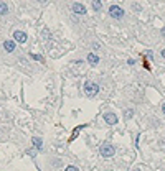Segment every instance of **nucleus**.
<instances>
[{"label": "nucleus", "instance_id": "obj_1", "mask_svg": "<svg viewBox=\"0 0 165 171\" xmlns=\"http://www.w3.org/2000/svg\"><path fill=\"white\" fill-rule=\"evenodd\" d=\"M82 87H84V94H86L88 97H94L99 92V84H96V82H93V81H86Z\"/></svg>", "mask_w": 165, "mask_h": 171}, {"label": "nucleus", "instance_id": "obj_2", "mask_svg": "<svg viewBox=\"0 0 165 171\" xmlns=\"http://www.w3.org/2000/svg\"><path fill=\"white\" fill-rule=\"evenodd\" d=\"M99 153L102 155L104 158H111V156H114V153H116V148L111 145V143H104V145H101V148H99Z\"/></svg>", "mask_w": 165, "mask_h": 171}, {"label": "nucleus", "instance_id": "obj_3", "mask_svg": "<svg viewBox=\"0 0 165 171\" xmlns=\"http://www.w3.org/2000/svg\"><path fill=\"white\" fill-rule=\"evenodd\" d=\"M109 15H111L112 18L121 20V18L124 17V8H121L119 5H111V7H109Z\"/></svg>", "mask_w": 165, "mask_h": 171}, {"label": "nucleus", "instance_id": "obj_4", "mask_svg": "<svg viewBox=\"0 0 165 171\" xmlns=\"http://www.w3.org/2000/svg\"><path fill=\"white\" fill-rule=\"evenodd\" d=\"M104 120L108 125H116L117 124V117H116V114H112V112H104Z\"/></svg>", "mask_w": 165, "mask_h": 171}, {"label": "nucleus", "instance_id": "obj_5", "mask_svg": "<svg viewBox=\"0 0 165 171\" xmlns=\"http://www.w3.org/2000/svg\"><path fill=\"white\" fill-rule=\"evenodd\" d=\"M71 10L74 12V13H78V15H84V13H86V8H84V5L78 4V2H74V4L71 5Z\"/></svg>", "mask_w": 165, "mask_h": 171}, {"label": "nucleus", "instance_id": "obj_6", "mask_svg": "<svg viewBox=\"0 0 165 171\" xmlns=\"http://www.w3.org/2000/svg\"><path fill=\"white\" fill-rule=\"evenodd\" d=\"M13 39H15L17 43H25V41H27L25 31H20V30H17V31L13 33Z\"/></svg>", "mask_w": 165, "mask_h": 171}, {"label": "nucleus", "instance_id": "obj_7", "mask_svg": "<svg viewBox=\"0 0 165 171\" xmlns=\"http://www.w3.org/2000/svg\"><path fill=\"white\" fill-rule=\"evenodd\" d=\"M4 48L7 53H12V51L15 50V41H12V39H7V41L4 43Z\"/></svg>", "mask_w": 165, "mask_h": 171}, {"label": "nucleus", "instance_id": "obj_8", "mask_svg": "<svg viewBox=\"0 0 165 171\" xmlns=\"http://www.w3.org/2000/svg\"><path fill=\"white\" fill-rule=\"evenodd\" d=\"M88 61H89L91 66H96V64L99 63V56L94 54V53H89V54H88Z\"/></svg>", "mask_w": 165, "mask_h": 171}, {"label": "nucleus", "instance_id": "obj_9", "mask_svg": "<svg viewBox=\"0 0 165 171\" xmlns=\"http://www.w3.org/2000/svg\"><path fill=\"white\" fill-rule=\"evenodd\" d=\"M8 13V5L5 2H0V15H7Z\"/></svg>", "mask_w": 165, "mask_h": 171}, {"label": "nucleus", "instance_id": "obj_10", "mask_svg": "<svg viewBox=\"0 0 165 171\" xmlns=\"http://www.w3.org/2000/svg\"><path fill=\"white\" fill-rule=\"evenodd\" d=\"M132 117H134V110H132V109H127V110L124 112V118L129 120V118H132Z\"/></svg>", "mask_w": 165, "mask_h": 171}, {"label": "nucleus", "instance_id": "obj_11", "mask_svg": "<svg viewBox=\"0 0 165 171\" xmlns=\"http://www.w3.org/2000/svg\"><path fill=\"white\" fill-rule=\"evenodd\" d=\"M81 130H82V125H79V127H76V130H74V132L71 133V140H74L76 137L79 135V132H81Z\"/></svg>", "mask_w": 165, "mask_h": 171}, {"label": "nucleus", "instance_id": "obj_12", "mask_svg": "<svg viewBox=\"0 0 165 171\" xmlns=\"http://www.w3.org/2000/svg\"><path fill=\"white\" fill-rule=\"evenodd\" d=\"M33 145H35L36 148H41V145H43V143H41V138H38V137H35V138H33Z\"/></svg>", "mask_w": 165, "mask_h": 171}, {"label": "nucleus", "instance_id": "obj_13", "mask_svg": "<svg viewBox=\"0 0 165 171\" xmlns=\"http://www.w3.org/2000/svg\"><path fill=\"white\" fill-rule=\"evenodd\" d=\"M93 7H94V10H101L102 4H101V2H97V0H94V2H93Z\"/></svg>", "mask_w": 165, "mask_h": 171}, {"label": "nucleus", "instance_id": "obj_14", "mask_svg": "<svg viewBox=\"0 0 165 171\" xmlns=\"http://www.w3.org/2000/svg\"><path fill=\"white\" fill-rule=\"evenodd\" d=\"M65 171H79V170H78V166H73V164H71V166H68Z\"/></svg>", "mask_w": 165, "mask_h": 171}, {"label": "nucleus", "instance_id": "obj_15", "mask_svg": "<svg viewBox=\"0 0 165 171\" xmlns=\"http://www.w3.org/2000/svg\"><path fill=\"white\" fill-rule=\"evenodd\" d=\"M145 56H147V58H150V59L154 61V53H152V51H145Z\"/></svg>", "mask_w": 165, "mask_h": 171}, {"label": "nucleus", "instance_id": "obj_16", "mask_svg": "<svg viewBox=\"0 0 165 171\" xmlns=\"http://www.w3.org/2000/svg\"><path fill=\"white\" fill-rule=\"evenodd\" d=\"M32 58H33L35 61H41V56H40V54H33V53H32Z\"/></svg>", "mask_w": 165, "mask_h": 171}, {"label": "nucleus", "instance_id": "obj_17", "mask_svg": "<svg viewBox=\"0 0 165 171\" xmlns=\"http://www.w3.org/2000/svg\"><path fill=\"white\" fill-rule=\"evenodd\" d=\"M28 155H30V156H33V158H35V156H36V151H35V150H28Z\"/></svg>", "mask_w": 165, "mask_h": 171}, {"label": "nucleus", "instance_id": "obj_18", "mask_svg": "<svg viewBox=\"0 0 165 171\" xmlns=\"http://www.w3.org/2000/svg\"><path fill=\"white\" fill-rule=\"evenodd\" d=\"M160 54H162V58H164V59H165V48H164V50H162V53H160Z\"/></svg>", "mask_w": 165, "mask_h": 171}, {"label": "nucleus", "instance_id": "obj_19", "mask_svg": "<svg viewBox=\"0 0 165 171\" xmlns=\"http://www.w3.org/2000/svg\"><path fill=\"white\" fill-rule=\"evenodd\" d=\"M162 112H164V114H165V104H164V105H162Z\"/></svg>", "mask_w": 165, "mask_h": 171}, {"label": "nucleus", "instance_id": "obj_20", "mask_svg": "<svg viewBox=\"0 0 165 171\" xmlns=\"http://www.w3.org/2000/svg\"><path fill=\"white\" fill-rule=\"evenodd\" d=\"M132 171H140V170H139V168H136V170H132Z\"/></svg>", "mask_w": 165, "mask_h": 171}, {"label": "nucleus", "instance_id": "obj_21", "mask_svg": "<svg viewBox=\"0 0 165 171\" xmlns=\"http://www.w3.org/2000/svg\"><path fill=\"white\" fill-rule=\"evenodd\" d=\"M162 33H164V36H165V28H164V31H162Z\"/></svg>", "mask_w": 165, "mask_h": 171}]
</instances>
